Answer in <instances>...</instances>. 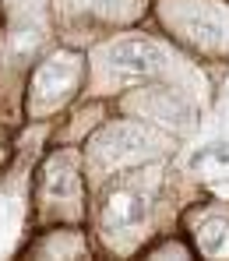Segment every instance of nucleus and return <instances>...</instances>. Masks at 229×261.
Here are the masks:
<instances>
[{
    "instance_id": "obj_6",
    "label": "nucleus",
    "mask_w": 229,
    "mask_h": 261,
    "mask_svg": "<svg viewBox=\"0 0 229 261\" xmlns=\"http://www.w3.org/2000/svg\"><path fill=\"white\" fill-rule=\"evenodd\" d=\"M46 180H49V187H53V191H60V194H71V198L78 194V173L71 170V163H67V159H64V166H60V163H53Z\"/></svg>"
},
{
    "instance_id": "obj_3",
    "label": "nucleus",
    "mask_w": 229,
    "mask_h": 261,
    "mask_svg": "<svg viewBox=\"0 0 229 261\" xmlns=\"http://www.w3.org/2000/svg\"><path fill=\"white\" fill-rule=\"evenodd\" d=\"M145 219V198L134 191H117L102 205V229L106 233H127Z\"/></svg>"
},
{
    "instance_id": "obj_5",
    "label": "nucleus",
    "mask_w": 229,
    "mask_h": 261,
    "mask_svg": "<svg viewBox=\"0 0 229 261\" xmlns=\"http://www.w3.org/2000/svg\"><path fill=\"white\" fill-rule=\"evenodd\" d=\"M180 29L187 32V39H194V43H219L222 39V32H226V21H222V14L219 11H212V7H194V11H187L180 18Z\"/></svg>"
},
{
    "instance_id": "obj_4",
    "label": "nucleus",
    "mask_w": 229,
    "mask_h": 261,
    "mask_svg": "<svg viewBox=\"0 0 229 261\" xmlns=\"http://www.w3.org/2000/svg\"><path fill=\"white\" fill-rule=\"evenodd\" d=\"M145 148V134L131 124H117V127H106L99 138H95V152H99V159H106V163H120V159H127V155H137Z\"/></svg>"
},
{
    "instance_id": "obj_7",
    "label": "nucleus",
    "mask_w": 229,
    "mask_h": 261,
    "mask_svg": "<svg viewBox=\"0 0 229 261\" xmlns=\"http://www.w3.org/2000/svg\"><path fill=\"white\" fill-rule=\"evenodd\" d=\"M226 237H229V226H226V222H208V226L201 229V247H205L208 254H219Z\"/></svg>"
},
{
    "instance_id": "obj_2",
    "label": "nucleus",
    "mask_w": 229,
    "mask_h": 261,
    "mask_svg": "<svg viewBox=\"0 0 229 261\" xmlns=\"http://www.w3.org/2000/svg\"><path fill=\"white\" fill-rule=\"evenodd\" d=\"M78 78H81V60H78V57L64 53V57L46 60L43 67H39V74H36V95H39V102L64 99V95L74 88Z\"/></svg>"
},
{
    "instance_id": "obj_1",
    "label": "nucleus",
    "mask_w": 229,
    "mask_h": 261,
    "mask_svg": "<svg viewBox=\"0 0 229 261\" xmlns=\"http://www.w3.org/2000/svg\"><path fill=\"white\" fill-rule=\"evenodd\" d=\"M109 67H113V74H120L127 82L152 78L162 67V49L148 39H124L109 49Z\"/></svg>"
}]
</instances>
